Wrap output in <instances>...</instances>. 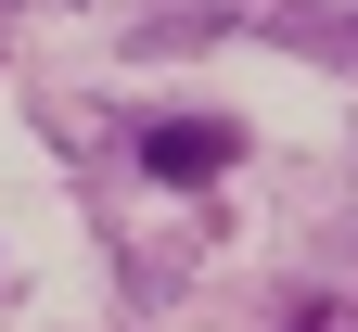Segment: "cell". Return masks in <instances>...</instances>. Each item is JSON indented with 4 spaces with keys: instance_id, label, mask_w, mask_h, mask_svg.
Here are the masks:
<instances>
[{
    "instance_id": "1",
    "label": "cell",
    "mask_w": 358,
    "mask_h": 332,
    "mask_svg": "<svg viewBox=\"0 0 358 332\" xmlns=\"http://www.w3.org/2000/svg\"><path fill=\"white\" fill-rule=\"evenodd\" d=\"M231 154H243V128H217V115H154V128H141V179H166V192L217 179Z\"/></svg>"
},
{
    "instance_id": "2",
    "label": "cell",
    "mask_w": 358,
    "mask_h": 332,
    "mask_svg": "<svg viewBox=\"0 0 358 332\" xmlns=\"http://www.w3.org/2000/svg\"><path fill=\"white\" fill-rule=\"evenodd\" d=\"M282 332H358V307H333V294H307V307H294Z\"/></svg>"
},
{
    "instance_id": "3",
    "label": "cell",
    "mask_w": 358,
    "mask_h": 332,
    "mask_svg": "<svg viewBox=\"0 0 358 332\" xmlns=\"http://www.w3.org/2000/svg\"><path fill=\"white\" fill-rule=\"evenodd\" d=\"M345 38H358V13H345Z\"/></svg>"
}]
</instances>
